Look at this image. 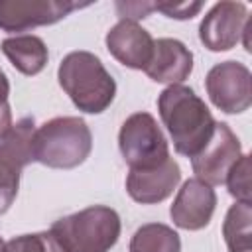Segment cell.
<instances>
[{"instance_id": "1", "label": "cell", "mask_w": 252, "mask_h": 252, "mask_svg": "<svg viewBox=\"0 0 252 252\" xmlns=\"http://www.w3.org/2000/svg\"><path fill=\"white\" fill-rule=\"evenodd\" d=\"M158 110L177 154L195 158L211 140L217 122L193 89L169 85L158 96Z\"/></svg>"}, {"instance_id": "2", "label": "cell", "mask_w": 252, "mask_h": 252, "mask_svg": "<svg viewBox=\"0 0 252 252\" xmlns=\"http://www.w3.org/2000/svg\"><path fill=\"white\" fill-rule=\"evenodd\" d=\"M61 89L87 114L104 112L116 94V83L102 61L91 51H71L57 69Z\"/></svg>"}, {"instance_id": "3", "label": "cell", "mask_w": 252, "mask_h": 252, "mask_svg": "<svg viewBox=\"0 0 252 252\" xmlns=\"http://www.w3.org/2000/svg\"><path fill=\"white\" fill-rule=\"evenodd\" d=\"M93 150V134L79 116H57L43 122L33 132L32 158L53 169H73L81 165Z\"/></svg>"}, {"instance_id": "4", "label": "cell", "mask_w": 252, "mask_h": 252, "mask_svg": "<svg viewBox=\"0 0 252 252\" xmlns=\"http://www.w3.org/2000/svg\"><path fill=\"white\" fill-rule=\"evenodd\" d=\"M51 232L67 252H108L120 236V217L110 207L93 205L55 220Z\"/></svg>"}, {"instance_id": "5", "label": "cell", "mask_w": 252, "mask_h": 252, "mask_svg": "<svg viewBox=\"0 0 252 252\" xmlns=\"http://www.w3.org/2000/svg\"><path fill=\"white\" fill-rule=\"evenodd\" d=\"M118 148L130 169H150L169 158L167 142L148 112L128 116L118 132Z\"/></svg>"}, {"instance_id": "6", "label": "cell", "mask_w": 252, "mask_h": 252, "mask_svg": "<svg viewBox=\"0 0 252 252\" xmlns=\"http://www.w3.org/2000/svg\"><path fill=\"white\" fill-rule=\"evenodd\" d=\"M33 120L22 118L12 124L8 134L0 140V215L12 207L20 187V173L30 161H33Z\"/></svg>"}, {"instance_id": "7", "label": "cell", "mask_w": 252, "mask_h": 252, "mask_svg": "<svg viewBox=\"0 0 252 252\" xmlns=\"http://www.w3.org/2000/svg\"><path fill=\"white\" fill-rule=\"evenodd\" d=\"M205 87L211 102L226 114H240L248 110L252 102L250 69L244 63L238 61L217 63L207 73Z\"/></svg>"}, {"instance_id": "8", "label": "cell", "mask_w": 252, "mask_h": 252, "mask_svg": "<svg viewBox=\"0 0 252 252\" xmlns=\"http://www.w3.org/2000/svg\"><path fill=\"white\" fill-rule=\"evenodd\" d=\"M240 156L242 150L236 134L228 128V124L217 122L211 140L195 158H191V165L197 179L213 187L224 183L228 171L240 159Z\"/></svg>"}, {"instance_id": "9", "label": "cell", "mask_w": 252, "mask_h": 252, "mask_svg": "<svg viewBox=\"0 0 252 252\" xmlns=\"http://www.w3.org/2000/svg\"><path fill=\"white\" fill-rule=\"evenodd\" d=\"M87 4L67 0H2L0 2V30L4 32H26L37 26H49L73 10Z\"/></svg>"}, {"instance_id": "10", "label": "cell", "mask_w": 252, "mask_h": 252, "mask_svg": "<svg viewBox=\"0 0 252 252\" xmlns=\"http://www.w3.org/2000/svg\"><path fill=\"white\" fill-rule=\"evenodd\" d=\"M248 22L246 4L219 2L203 18L199 26V39L211 51H228L240 41Z\"/></svg>"}, {"instance_id": "11", "label": "cell", "mask_w": 252, "mask_h": 252, "mask_svg": "<svg viewBox=\"0 0 252 252\" xmlns=\"http://www.w3.org/2000/svg\"><path fill=\"white\" fill-rule=\"evenodd\" d=\"M215 207H217L215 189L195 177V179H187L181 185L169 209V215L175 226L183 230H201L211 222Z\"/></svg>"}, {"instance_id": "12", "label": "cell", "mask_w": 252, "mask_h": 252, "mask_svg": "<svg viewBox=\"0 0 252 252\" xmlns=\"http://www.w3.org/2000/svg\"><path fill=\"white\" fill-rule=\"evenodd\" d=\"M154 37L142 26L130 20H120L106 33L110 55L130 69H146L154 55Z\"/></svg>"}, {"instance_id": "13", "label": "cell", "mask_w": 252, "mask_h": 252, "mask_svg": "<svg viewBox=\"0 0 252 252\" xmlns=\"http://www.w3.org/2000/svg\"><path fill=\"white\" fill-rule=\"evenodd\" d=\"M181 179V169L175 159L167 158L163 163L150 169H130L126 177L128 195L142 205H154L167 199Z\"/></svg>"}, {"instance_id": "14", "label": "cell", "mask_w": 252, "mask_h": 252, "mask_svg": "<svg viewBox=\"0 0 252 252\" xmlns=\"http://www.w3.org/2000/svg\"><path fill=\"white\" fill-rule=\"evenodd\" d=\"M156 83L179 85L193 71V53L173 37H159L154 41V55L144 69Z\"/></svg>"}, {"instance_id": "15", "label": "cell", "mask_w": 252, "mask_h": 252, "mask_svg": "<svg viewBox=\"0 0 252 252\" xmlns=\"http://www.w3.org/2000/svg\"><path fill=\"white\" fill-rule=\"evenodd\" d=\"M2 51L10 63L24 75L33 77L47 63V47L37 35H14L2 41Z\"/></svg>"}, {"instance_id": "16", "label": "cell", "mask_w": 252, "mask_h": 252, "mask_svg": "<svg viewBox=\"0 0 252 252\" xmlns=\"http://www.w3.org/2000/svg\"><path fill=\"white\" fill-rule=\"evenodd\" d=\"M130 252H181V240L171 226L148 222L134 232Z\"/></svg>"}, {"instance_id": "17", "label": "cell", "mask_w": 252, "mask_h": 252, "mask_svg": "<svg viewBox=\"0 0 252 252\" xmlns=\"http://www.w3.org/2000/svg\"><path fill=\"white\" fill-rule=\"evenodd\" d=\"M250 220L252 209L250 203H234L222 222V236L228 246V252H252L250 246Z\"/></svg>"}, {"instance_id": "18", "label": "cell", "mask_w": 252, "mask_h": 252, "mask_svg": "<svg viewBox=\"0 0 252 252\" xmlns=\"http://www.w3.org/2000/svg\"><path fill=\"white\" fill-rule=\"evenodd\" d=\"M2 252H67L59 240L53 236V232H33V234H22L8 242H4Z\"/></svg>"}, {"instance_id": "19", "label": "cell", "mask_w": 252, "mask_h": 252, "mask_svg": "<svg viewBox=\"0 0 252 252\" xmlns=\"http://www.w3.org/2000/svg\"><path fill=\"white\" fill-rule=\"evenodd\" d=\"M228 193L238 203H250V156L242 154L224 179Z\"/></svg>"}, {"instance_id": "20", "label": "cell", "mask_w": 252, "mask_h": 252, "mask_svg": "<svg viewBox=\"0 0 252 252\" xmlns=\"http://www.w3.org/2000/svg\"><path fill=\"white\" fill-rule=\"evenodd\" d=\"M203 8V2H181V4H154V10L165 14L167 18L175 20H191L195 14H199Z\"/></svg>"}, {"instance_id": "21", "label": "cell", "mask_w": 252, "mask_h": 252, "mask_svg": "<svg viewBox=\"0 0 252 252\" xmlns=\"http://www.w3.org/2000/svg\"><path fill=\"white\" fill-rule=\"evenodd\" d=\"M8 94H10V83L4 75V71L0 69V140L12 128V110H10Z\"/></svg>"}, {"instance_id": "22", "label": "cell", "mask_w": 252, "mask_h": 252, "mask_svg": "<svg viewBox=\"0 0 252 252\" xmlns=\"http://www.w3.org/2000/svg\"><path fill=\"white\" fill-rule=\"evenodd\" d=\"M116 10L120 14L122 20H130V22H136L140 18H146L150 12H154V4L150 2H118L116 4Z\"/></svg>"}, {"instance_id": "23", "label": "cell", "mask_w": 252, "mask_h": 252, "mask_svg": "<svg viewBox=\"0 0 252 252\" xmlns=\"http://www.w3.org/2000/svg\"><path fill=\"white\" fill-rule=\"evenodd\" d=\"M2 248H4V242H2V238H0V252H2Z\"/></svg>"}]
</instances>
